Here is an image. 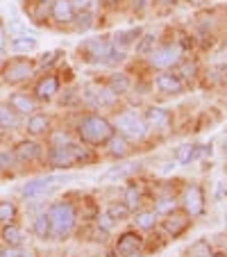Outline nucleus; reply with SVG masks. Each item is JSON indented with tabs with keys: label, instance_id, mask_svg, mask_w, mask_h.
Returning <instances> with one entry per match:
<instances>
[{
	"label": "nucleus",
	"instance_id": "a878e982",
	"mask_svg": "<svg viewBox=\"0 0 227 257\" xmlns=\"http://www.w3.org/2000/svg\"><path fill=\"white\" fill-rule=\"evenodd\" d=\"M109 153L114 157H127L130 155V146L125 137H111L109 139Z\"/></svg>",
	"mask_w": 227,
	"mask_h": 257
},
{
	"label": "nucleus",
	"instance_id": "a211bd4d",
	"mask_svg": "<svg viewBox=\"0 0 227 257\" xmlns=\"http://www.w3.org/2000/svg\"><path fill=\"white\" fill-rule=\"evenodd\" d=\"M34 91H37V98H39V100H50V98L59 91V80L55 78V75H48V78H44L39 84H37Z\"/></svg>",
	"mask_w": 227,
	"mask_h": 257
},
{
	"label": "nucleus",
	"instance_id": "49530a36",
	"mask_svg": "<svg viewBox=\"0 0 227 257\" xmlns=\"http://www.w3.org/2000/svg\"><path fill=\"white\" fill-rule=\"evenodd\" d=\"M21 257H32V252H21Z\"/></svg>",
	"mask_w": 227,
	"mask_h": 257
},
{
	"label": "nucleus",
	"instance_id": "dca6fc26",
	"mask_svg": "<svg viewBox=\"0 0 227 257\" xmlns=\"http://www.w3.org/2000/svg\"><path fill=\"white\" fill-rule=\"evenodd\" d=\"M10 107H12V109H16L19 114H34L37 102H34L28 93H19V91H16V93H12V96H10Z\"/></svg>",
	"mask_w": 227,
	"mask_h": 257
},
{
	"label": "nucleus",
	"instance_id": "423d86ee",
	"mask_svg": "<svg viewBox=\"0 0 227 257\" xmlns=\"http://www.w3.org/2000/svg\"><path fill=\"white\" fill-rule=\"evenodd\" d=\"M111 41L107 37H93V39H87L84 46H80V57L84 55L87 62H105L107 55H109Z\"/></svg>",
	"mask_w": 227,
	"mask_h": 257
},
{
	"label": "nucleus",
	"instance_id": "39448f33",
	"mask_svg": "<svg viewBox=\"0 0 227 257\" xmlns=\"http://www.w3.org/2000/svg\"><path fill=\"white\" fill-rule=\"evenodd\" d=\"M116 127H118V132H121V137H125V139H132V141L143 139L145 132H148V125H145V121L136 112H123V114H118V116H116Z\"/></svg>",
	"mask_w": 227,
	"mask_h": 257
},
{
	"label": "nucleus",
	"instance_id": "37998d69",
	"mask_svg": "<svg viewBox=\"0 0 227 257\" xmlns=\"http://www.w3.org/2000/svg\"><path fill=\"white\" fill-rule=\"evenodd\" d=\"M0 257H21V252L16 250V248H12V246H7L5 250L0 252Z\"/></svg>",
	"mask_w": 227,
	"mask_h": 257
},
{
	"label": "nucleus",
	"instance_id": "7c9ffc66",
	"mask_svg": "<svg viewBox=\"0 0 227 257\" xmlns=\"http://www.w3.org/2000/svg\"><path fill=\"white\" fill-rule=\"evenodd\" d=\"M141 44H136V53L139 55H148L155 50V34H145V37H139Z\"/></svg>",
	"mask_w": 227,
	"mask_h": 257
},
{
	"label": "nucleus",
	"instance_id": "9d476101",
	"mask_svg": "<svg viewBox=\"0 0 227 257\" xmlns=\"http://www.w3.org/2000/svg\"><path fill=\"white\" fill-rule=\"evenodd\" d=\"M145 125L152 127V130H168L170 127V112L164 109V107H150L145 112Z\"/></svg>",
	"mask_w": 227,
	"mask_h": 257
},
{
	"label": "nucleus",
	"instance_id": "2eb2a0df",
	"mask_svg": "<svg viewBox=\"0 0 227 257\" xmlns=\"http://www.w3.org/2000/svg\"><path fill=\"white\" fill-rule=\"evenodd\" d=\"M186 216H188V214H186ZM186 216H184V214H173V212H170L168 216H166V221H164L166 232H168L170 237H179V234L188 228V218Z\"/></svg>",
	"mask_w": 227,
	"mask_h": 257
},
{
	"label": "nucleus",
	"instance_id": "4c0bfd02",
	"mask_svg": "<svg viewBox=\"0 0 227 257\" xmlns=\"http://www.w3.org/2000/svg\"><path fill=\"white\" fill-rule=\"evenodd\" d=\"M57 57H59V53H57V50H55V53H46L44 57H41V66H50V64H53Z\"/></svg>",
	"mask_w": 227,
	"mask_h": 257
},
{
	"label": "nucleus",
	"instance_id": "6ab92c4d",
	"mask_svg": "<svg viewBox=\"0 0 227 257\" xmlns=\"http://www.w3.org/2000/svg\"><path fill=\"white\" fill-rule=\"evenodd\" d=\"M34 234L46 241V239H53V225H50V216L48 212H41L34 216Z\"/></svg>",
	"mask_w": 227,
	"mask_h": 257
},
{
	"label": "nucleus",
	"instance_id": "a18cd8bd",
	"mask_svg": "<svg viewBox=\"0 0 227 257\" xmlns=\"http://www.w3.org/2000/svg\"><path fill=\"white\" fill-rule=\"evenodd\" d=\"M161 5H170V3H175V0H159Z\"/></svg>",
	"mask_w": 227,
	"mask_h": 257
},
{
	"label": "nucleus",
	"instance_id": "393cba45",
	"mask_svg": "<svg viewBox=\"0 0 227 257\" xmlns=\"http://www.w3.org/2000/svg\"><path fill=\"white\" fill-rule=\"evenodd\" d=\"M3 239H5L7 246L16 248V246H21V243H23V230H21L19 225L10 223L5 230H3Z\"/></svg>",
	"mask_w": 227,
	"mask_h": 257
},
{
	"label": "nucleus",
	"instance_id": "7ed1b4c3",
	"mask_svg": "<svg viewBox=\"0 0 227 257\" xmlns=\"http://www.w3.org/2000/svg\"><path fill=\"white\" fill-rule=\"evenodd\" d=\"M87 148L78 144H53V148L48 151V162L55 169H71L78 162H89Z\"/></svg>",
	"mask_w": 227,
	"mask_h": 257
},
{
	"label": "nucleus",
	"instance_id": "473e14b6",
	"mask_svg": "<svg viewBox=\"0 0 227 257\" xmlns=\"http://www.w3.org/2000/svg\"><path fill=\"white\" fill-rule=\"evenodd\" d=\"M14 164H16V157H14V153H10V151H0V171H12L14 169Z\"/></svg>",
	"mask_w": 227,
	"mask_h": 257
},
{
	"label": "nucleus",
	"instance_id": "412c9836",
	"mask_svg": "<svg viewBox=\"0 0 227 257\" xmlns=\"http://www.w3.org/2000/svg\"><path fill=\"white\" fill-rule=\"evenodd\" d=\"M48 125H50V121L46 114H32V116L28 118V132L32 137L46 135V132H48Z\"/></svg>",
	"mask_w": 227,
	"mask_h": 257
},
{
	"label": "nucleus",
	"instance_id": "f257e3e1",
	"mask_svg": "<svg viewBox=\"0 0 227 257\" xmlns=\"http://www.w3.org/2000/svg\"><path fill=\"white\" fill-rule=\"evenodd\" d=\"M78 135L84 144L91 146H100L107 144V141L114 137V125L107 121L105 116H98V114H89V116H82L78 123Z\"/></svg>",
	"mask_w": 227,
	"mask_h": 257
},
{
	"label": "nucleus",
	"instance_id": "f03ea898",
	"mask_svg": "<svg viewBox=\"0 0 227 257\" xmlns=\"http://www.w3.org/2000/svg\"><path fill=\"white\" fill-rule=\"evenodd\" d=\"M50 225H53V239H66L75 228V207L66 200L53 203L48 209Z\"/></svg>",
	"mask_w": 227,
	"mask_h": 257
},
{
	"label": "nucleus",
	"instance_id": "79ce46f5",
	"mask_svg": "<svg viewBox=\"0 0 227 257\" xmlns=\"http://www.w3.org/2000/svg\"><path fill=\"white\" fill-rule=\"evenodd\" d=\"M7 46V32H5V25H3V21H0V53L5 50Z\"/></svg>",
	"mask_w": 227,
	"mask_h": 257
},
{
	"label": "nucleus",
	"instance_id": "cd10ccee",
	"mask_svg": "<svg viewBox=\"0 0 227 257\" xmlns=\"http://www.w3.org/2000/svg\"><path fill=\"white\" fill-rule=\"evenodd\" d=\"M134 221L141 230H152L157 225V212H139Z\"/></svg>",
	"mask_w": 227,
	"mask_h": 257
},
{
	"label": "nucleus",
	"instance_id": "f704fd0d",
	"mask_svg": "<svg viewBox=\"0 0 227 257\" xmlns=\"http://www.w3.org/2000/svg\"><path fill=\"white\" fill-rule=\"evenodd\" d=\"M10 34H14V37H23V34H28V28L23 25V21L14 16L12 23H10Z\"/></svg>",
	"mask_w": 227,
	"mask_h": 257
},
{
	"label": "nucleus",
	"instance_id": "0eeeda50",
	"mask_svg": "<svg viewBox=\"0 0 227 257\" xmlns=\"http://www.w3.org/2000/svg\"><path fill=\"white\" fill-rule=\"evenodd\" d=\"M32 73H34V64L30 62V59H23V57L12 59L5 66V82L19 84V82H23V80H28Z\"/></svg>",
	"mask_w": 227,
	"mask_h": 257
},
{
	"label": "nucleus",
	"instance_id": "c9c22d12",
	"mask_svg": "<svg viewBox=\"0 0 227 257\" xmlns=\"http://www.w3.org/2000/svg\"><path fill=\"white\" fill-rule=\"evenodd\" d=\"M173 209H175V200H173V198H161L159 203H157L155 212H157V214H170Z\"/></svg>",
	"mask_w": 227,
	"mask_h": 257
},
{
	"label": "nucleus",
	"instance_id": "bb28decb",
	"mask_svg": "<svg viewBox=\"0 0 227 257\" xmlns=\"http://www.w3.org/2000/svg\"><path fill=\"white\" fill-rule=\"evenodd\" d=\"M109 84H111V91L116 93H125L127 89H130V80H127V75L125 73H114L111 75V80H109Z\"/></svg>",
	"mask_w": 227,
	"mask_h": 257
},
{
	"label": "nucleus",
	"instance_id": "e433bc0d",
	"mask_svg": "<svg viewBox=\"0 0 227 257\" xmlns=\"http://www.w3.org/2000/svg\"><path fill=\"white\" fill-rule=\"evenodd\" d=\"M130 171H134V166H116V169H111L109 173H107V178H123V175H127Z\"/></svg>",
	"mask_w": 227,
	"mask_h": 257
},
{
	"label": "nucleus",
	"instance_id": "4be33fe9",
	"mask_svg": "<svg viewBox=\"0 0 227 257\" xmlns=\"http://www.w3.org/2000/svg\"><path fill=\"white\" fill-rule=\"evenodd\" d=\"M39 48V41L34 39V37H28V34H23V37H14V41H12V50H14L16 55H25V53H32V50Z\"/></svg>",
	"mask_w": 227,
	"mask_h": 257
},
{
	"label": "nucleus",
	"instance_id": "de8ad7c7",
	"mask_svg": "<svg viewBox=\"0 0 227 257\" xmlns=\"http://www.w3.org/2000/svg\"><path fill=\"white\" fill-rule=\"evenodd\" d=\"M114 3H116V0H107V5H114Z\"/></svg>",
	"mask_w": 227,
	"mask_h": 257
},
{
	"label": "nucleus",
	"instance_id": "f3484780",
	"mask_svg": "<svg viewBox=\"0 0 227 257\" xmlns=\"http://www.w3.org/2000/svg\"><path fill=\"white\" fill-rule=\"evenodd\" d=\"M21 127V114L10 105H0V130H16Z\"/></svg>",
	"mask_w": 227,
	"mask_h": 257
},
{
	"label": "nucleus",
	"instance_id": "c756f323",
	"mask_svg": "<svg viewBox=\"0 0 227 257\" xmlns=\"http://www.w3.org/2000/svg\"><path fill=\"white\" fill-rule=\"evenodd\" d=\"M16 216V207L10 200H0V223H12Z\"/></svg>",
	"mask_w": 227,
	"mask_h": 257
},
{
	"label": "nucleus",
	"instance_id": "c85d7f7f",
	"mask_svg": "<svg viewBox=\"0 0 227 257\" xmlns=\"http://www.w3.org/2000/svg\"><path fill=\"white\" fill-rule=\"evenodd\" d=\"M107 216H109L114 223L125 221V218L130 216V207H127V205H111V207L107 209Z\"/></svg>",
	"mask_w": 227,
	"mask_h": 257
},
{
	"label": "nucleus",
	"instance_id": "f8f14e48",
	"mask_svg": "<svg viewBox=\"0 0 227 257\" xmlns=\"http://www.w3.org/2000/svg\"><path fill=\"white\" fill-rule=\"evenodd\" d=\"M41 146L37 144V141H21L19 146L14 148V157L16 162H21V164H30V162L39 160L41 157Z\"/></svg>",
	"mask_w": 227,
	"mask_h": 257
},
{
	"label": "nucleus",
	"instance_id": "4468645a",
	"mask_svg": "<svg viewBox=\"0 0 227 257\" xmlns=\"http://www.w3.org/2000/svg\"><path fill=\"white\" fill-rule=\"evenodd\" d=\"M50 16H53L57 23L68 25V23H73V19H75V7H73L71 0H53Z\"/></svg>",
	"mask_w": 227,
	"mask_h": 257
},
{
	"label": "nucleus",
	"instance_id": "ddd939ff",
	"mask_svg": "<svg viewBox=\"0 0 227 257\" xmlns=\"http://www.w3.org/2000/svg\"><path fill=\"white\" fill-rule=\"evenodd\" d=\"M141 248V237L136 232H125L118 237L116 243V255L118 257H134Z\"/></svg>",
	"mask_w": 227,
	"mask_h": 257
},
{
	"label": "nucleus",
	"instance_id": "2f4dec72",
	"mask_svg": "<svg viewBox=\"0 0 227 257\" xmlns=\"http://www.w3.org/2000/svg\"><path fill=\"white\" fill-rule=\"evenodd\" d=\"M75 28L80 30V32H84V30H89L93 25V14H89V12H80V16H75Z\"/></svg>",
	"mask_w": 227,
	"mask_h": 257
},
{
	"label": "nucleus",
	"instance_id": "a19ab883",
	"mask_svg": "<svg viewBox=\"0 0 227 257\" xmlns=\"http://www.w3.org/2000/svg\"><path fill=\"white\" fill-rule=\"evenodd\" d=\"M182 73H184V78H195V64H184Z\"/></svg>",
	"mask_w": 227,
	"mask_h": 257
},
{
	"label": "nucleus",
	"instance_id": "58836bf2",
	"mask_svg": "<svg viewBox=\"0 0 227 257\" xmlns=\"http://www.w3.org/2000/svg\"><path fill=\"white\" fill-rule=\"evenodd\" d=\"M73 3V7H75V12H87L89 10V5H91V0H71Z\"/></svg>",
	"mask_w": 227,
	"mask_h": 257
},
{
	"label": "nucleus",
	"instance_id": "72a5a7b5",
	"mask_svg": "<svg viewBox=\"0 0 227 257\" xmlns=\"http://www.w3.org/2000/svg\"><path fill=\"white\" fill-rule=\"evenodd\" d=\"M125 200H127V207L130 209H136L141 205V191L136 189V187H130V189H127V194H125Z\"/></svg>",
	"mask_w": 227,
	"mask_h": 257
},
{
	"label": "nucleus",
	"instance_id": "ea45409f",
	"mask_svg": "<svg viewBox=\"0 0 227 257\" xmlns=\"http://www.w3.org/2000/svg\"><path fill=\"white\" fill-rule=\"evenodd\" d=\"M152 3H155V0H134V10L136 12H145Z\"/></svg>",
	"mask_w": 227,
	"mask_h": 257
},
{
	"label": "nucleus",
	"instance_id": "5701e85b",
	"mask_svg": "<svg viewBox=\"0 0 227 257\" xmlns=\"http://www.w3.org/2000/svg\"><path fill=\"white\" fill-rule=\"evenodd\" d=\"M200 155V148L193 144H182L175 151V162L177 164H191V160H195V157Z\"/></svg>",
	"mask_w": 227,
	"mask_h": 257
},
{
	"label": "nucleus",
	"instance_id": "c03bdc74",
	"mask_svg": "<svg viewBox=\"0 0 227 257\" xmlns=\"http://www.w3.org/2000/svg\"><path fill=\"white\" fill-rule=\"evenodd\" d=\"M188 3H191V5H207V3H209V0H188Z\"/></svg>",
	"mask_w": 227,
	"mask_h": 257
},
{
	"label": "nucleus",
	"instance_id": "b1692460",
	"mask_svg": "<svg viewBox=\"0 0 227 257\" xmlns=\"http://www.w3.org/2000/svg\"><path fill=\"white\" fill-rule=\"evenodd\" d=\"M141 37V30L139 28H130V30H123V32H118L116 37H114V46L116 48H125V46L130 44H136V39Z\"/></svg>",
	"mask_w": 227,
	"mask_h": 257
},
{
	"label": "nucleus",
	"instance_id": "8fccbe9b",
	"mask_svg": "<svg viewBox=\"0 0 227 257\" xmlns=\"http://www.w3.org/2000/svg\"><path fill=\"white\" fill-rule=\"evenodd\" d=\"M225 151H227V141H225Z\"/></svg>",
	"mask_w": 227,
	"mask_h": 257
},
{
	"label": "nucleus",
	"instance_id": "1a4fd4ad",
	"mask_svg": "<svg viewBox=\"0 0 227 257\" xmlns=\"http://www.w3.org/2000/svg\"><path fill=\"white\" fill-rule=\"evenodd\" d=\"M150 55H152L150 62H152V66H157V68H170V66H175V64L179 62V48L175 44L161 46V48L152 50Z\"/></svg>",
	"mask_w": 227,
	"mask_h": 257
},
{
	"label": "nucleus",
	"instance_id": "09e8293b",
	"mask_svg": "<svg viewBox=\"0 0 227 257\" xmlns=\"http://www.w3.org/2000/svg\"><path fill=\"white\" fill-rule=\"evenodd\" d=\"M207 257H220V255H211V252H209V255Z\"/></svg>",
	"mask_w": 227,
	"mask_h": 257
},
{
	"label": "nucleus",
	"instance_id": "20e7f679",
	"mask_svg": "<svg viewBox=\"0 0 227 257\" xmlns=\"http://www.w3.org/2000/svg\"><path fill=\"white\" fill-rule=\"evenodd\" d=\"M68 175H48V178H37L32 182H25L21 187V194H23L25 200H37L44 198L46 194L55 191L57 187H62V182H66Z\"/></svg>",
	"mask_w": 227,
	"mask_h": 257
},
{
	"label": "nucleus",
	"instance_id": "9b49d317",
	"mask_svg": "<svg viewBox=\"0 0 227 257\" xmlns=\"http://www.w3.org/2000/svg\"><path fill=\"white\" fill-rule=\"evenodd\" d=\"M155 84L161 93H170V96H177V93L184 91L182 78H177L175 73H159L155 78Z\"/></svg>",
	"mask_w": 227,
	"mask_h": 257
},
{
	"label": "nucleus",
	"instance_id": "aec40b11",
	"mask_svg": "<svg viewBox=\"0 0 227 257\" xmlns=\"http://www.w3.org/2000/svg\"><path fill=\"white\" fill-rule=\"evenodd\" d=\"M87 98L93 105H111L118 96L107 87H98V89H87Z\"/></svg>",
	"mask_w": 227,
	"mask_h": 257
},
{
	"label": "nucleus",
	"instance_id": "6e6552de",
	"mask_svg": "<svg viewBox=\"0 0 227 257\" xmlns=\"http://www.w3.org/2000/svg\"><path fill=\"white\" fill-rule=\"evenodd\" d=\"M182 205H184V212L188 216H200L204 212V194L198 185H191L186 191H184V198H182Z\"/></svg>",
	"mask_w": 227,
	"mask_h": 257
}]
</instances>
